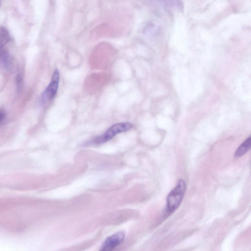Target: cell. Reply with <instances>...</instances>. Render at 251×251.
Listing matches in <instances>:
<instances>
[{"mask_svg":"<svg viewBox=\"0 0 251 251\" xmlns=\"http://www.w3.org/2000/svg\"><path fill=\"white\" fill-rule=\"evenodd\" d=\"M186 189L185 182L179 179L167 198L166 213L170 215L173 213L178 207L184 196Z\"/></svg>","mask_w":251,"mask_h":251,"instance_id":"obj_1","label":"cell"},{"mask_svg":"<svg viewBox=\"0 0 251 251\" xmlns=\"http://www.w3.org/2000/svg\"><path fill=\"white\" fill-rule=\"evenodd\" d=\"M132 127L133 125L129 123H117L109 128L103 134L94 139L91 143L100 144L105 143L117 134L127 131Z\"/></svg>","mask_w":251,"mask_h":251,"instance_id":"obj_2","label":"cell"},{"mask_svg":"<svg viewBox=\"0 0 251 251\" xmlns=\"http://www.w3.org/2000/svg\"><path fill=\"white\" fill-rule=\"evenodd\" d=\"M59 79V72L57 70H55L49 84L41 95V101L42 104L48 103L54 98L57 92Z\"/></svg>","mask_w":251,"mask_h":251,"instance_id":"obj_3","label":"cell"},{"mask_svg":"<svg viewBox=\"0 0 251 251\" xmlns=\"http://www.w3.org/2000/svg\"><path fill=\"white\" fill-rule=\"evenodd\" d=\"M125 237L123 231H118L110 235L104 241L99 251H113L123 242Z\"/></svg>","mask_w":251,"mask_h":251,"instance_id":"obj_4","label":"cell"},{"mask_svg":"<svg viewBox=\"0 0 251 251\" xmlns=\"http://www.w3.org/2000/svg\"><path fill=\"white\" fill-rule=\"evenodd\" d=\"M251 138L249 137L238 148L235 153V156L238 157L244 155L251 148Z\"/></svg>","mask_w":251,"mask_h":251,"instance_id":"obj_5","label":"cell"},{"mask_svg":"<svg viewBox=\"0 0 251 251\" xmlns=\"http://www.w3.org/2000/svg\"><path fill=\"white\" fill-rule=\"evenodd\" d=\"M11 39L8 31L3 26L0 27V52Z\"/></svg>","mask_w":251,"mask_h":251,"instance_id":"obj_6","label":"cell"},{"mask_svg":"<svg viewBox=\"0 0 251 251\" xmlns=\"http://www.w3.org/2000/svg\"><path fill=\"white\" fill-rule=\"evenodd\" d=\"M5 116V112L2 110H0V124L2 122Z\"/></svg>","mask_w":251,"mask_h":251,"instance_id":"obj_7","label":"cell"}]
</instances>
